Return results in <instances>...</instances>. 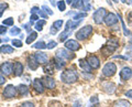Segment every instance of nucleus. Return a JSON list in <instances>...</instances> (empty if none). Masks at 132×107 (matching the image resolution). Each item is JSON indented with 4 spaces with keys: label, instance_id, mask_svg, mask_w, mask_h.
<instances>
[{
    "label": "nucleus",
    "instance_id": "10",
    "mask_svg": "<svg viewBox=\"0 0 132 107\" xmlns=\"http://www.w3.org/2000/svg\"><path fill=\"white\" fill-rule=\"evenodd\" d=\"M104 22L108 27H112V26H114V24L118 22V16H116L114 13H112V12H110V13H108L106 16Z\"/></svg>",
    "mask_w": 132,
    "mask_h": 107
},
{
    "label": "nucleus",
    "instance_id": "43",
    "mask_svg": "<svg viewBox=\"0 0 132 107\" xmlns=\"http://www.w3.org/2000/svg\"><path fill=\"white\" fill-rule=\"evenodd\" d=\"M39 19V16L35 14V13H32L31 14V18H30V21H35V20Z\"/></svg>",
    "mask_w": 132,
    "mask_h": 107
},
{
    "label": "nucleus",
    "instance_id": "5",
    "mask_svg": "<svg viewBox=\"0 0 132 107\" xmlns=\"http://www.w3.org/2000/svg\"><path fill=\"white\" fill-rule=\"evenodd\" d=\"M107 14L108 13H107V10L105 9V8H99V9H97L93 14V19H94L95 23L101 24L105 21V18H106Z\"/></svg>",
    "mask_w": 132,
    "mask_h": 107
},
{
    "label": "nucleus",
    "instance_id": "16",
    "mask_svg": "<svg viewBox=\"0 0 132 107\" xmlns=\"http://www.w3.org/2000/svg\"><path fill=\"white\" fill-rule=\"evenodd\" d=\"M28 65H29V68H30L31 71H35V70L39 67V62L35 60L34 55H31V56L28 57Z\"/></svg>",
    "mask_w": 132,
    "mask_h": 107
},
{
    "label": "nucleus",
    "instance_id": "19",
    "mask_svg": "<svg viewBox=\"0 0 132 107\" xmlns=\"http://www.w3.org/2000/svg\"><path fill=\"white\" fill-rule=\"evenodd\" d=\"M14 52V48L9 44H3L0 47V54H11Z\"/></svg>",
    "mask_w": 132,
    "mask_h": 107
},
{
    "label": "nucleus",
    "instance_id": "13",
    "mask_svg": "<svg viewBox=\"0 0 132 107\" xmlns=\"http://www.w3.org/2000/svg\"><path fill=\"white\" fill-rule=\"evenodd\" d=\"M42 82H43V84L44 86L46 88H50V89H53V88H55V86H56V83H55V80L53 79V77L51 76H44L43 79H42Z\"/></svg>",
    "mask_w": 132,
    "mask_h": 107
},
{
    "label": "nucleus",
    "instance_id": "32",
    "mask_svg": "<svg viewBox=\"0 0 132 107\" xmlns=\"http://www.w3.org/2000/svg\"><path fill=\"white\" fill-rule=\"evenodd\" d=\"M11 43L13 44V48H22V45H23L21 40H16V39H12Z\"/></svg>",
    "mask_w": 132,
    "mask_h": 107
},
{
    "label": "nucleus",
    "instance_id": "12",
    "mask_svg": "<svg viewBox=\"0 0 132 107\" xmlns=\"http://www.w3.org/2000/svg\"><path fill=\"white\" fill-rule=\"evenodd\" d=\"M64 45H65V48L67 49V50H69V51H77V50H79L80 49L79 43H78L77 41H75V40H67Z\"/></svg>",
    "mask_w": 132,
    "mask_h": 107
},
{
    "label": "nucleus",
    "instance_id": "47",
    "mask_svg": "<svg viewBox=\"0 0 132 107\" xmlns=\"http://www.w3.org/2000/svg\"><path fill=\"white\" fill-rule=\"evenodd\" d=\"M126 96L129 97V98H132V89L131 90H128V92L126 93Z\"/></svg>",
    "mask_w": 132,
    "mask_h": 107
},
{
    "label": "nucleus",
    "instance_id": "20",
    "mask_svg": "<svg viewBox=\"0 0 132 107\" xmlns=\"http://www.w3.org/2000/svg\"><path fill=\"white\" fill-rule=\"evenodd\" d=\"M112 107H131V104L127 100H118L113 103Z\"/></svg>",
    "mask_w": 132,
    "mask_h": 107
},
{
    "label": "nucleus",
    "instance_id": "34",
    "mask_svg": "<svg viewBox=\"0 0 132 107\" xmlns=\"http://www.w3.org/2000/svg\"><path fill=\"white\" fill-rule=\"evenodd\" d=\"M86 16H87V13L86 12H80V13H76L75 16H74V20L75 21H78L79 19H84V18H86Z\"/></svg>",
    "mask_w": 132,
    "mask_h": 107
},
{
    "label": "nucleus",
    "instance_id": "4",
    "mask_svg": "<svg viewBox=\"0 0 132 107\" xmlns=\"http://www.w3.org/2000/svg\"><path fill=\"white\" fill-rule=\"evenodd\" d=\"M118 48H119V41L117 39L112 38V39H110L108 42H107V44L105 45L104 48H102V52H104L105 55H109L112 52H114Z\"/></svg>",
    "mask_w": 132,
    "mask_h": 107
},
{
    "label": "nucleus",
    "instance_id": "31",
    "mask_svg": "<svg viewBox=\"0 0 132 107\" xmlns=\"http://www.w3.org/2000/svg\"><path fill=\"white\" fill-rule=\"evenodd\" d=\"M63 23H64V22H63V20H56V21L53 23V26H52V27L54 28V29H56L57 31H59L60 29L62 28V26H63Z\"/></svg>",
    "mask_w": 132,
    "mask_h": 107
},
{
    "label": "nucleus",
    "instance_id": "38",
    "mask_svg": "<svg viewBox=\"0 0 132 107\" xmlns=\"http://www.w3.org/2000/svg\"><path fill=\"white\" fill-rule=\"evenodd\" d=\"M7 8H8V3H0V17L7 10Z\"/></svg>",
    "mask_w": 132,
    "mask_h": 107
},
{
    "label": "nucleus",
    "instance_id": "18",
    "mask_svg": "<svg viewBox=\"0 0 132 107\" xmlns=\"http://www.w3.org/2000/svg\"><path fill=\"white\" fill-rule=\"evenodd\" d=\"M23 73V64L21 62L13 63V74L14 76H21Z\"/></svg>",
    "mask_w": 132,
    "mask_h": 107
},
{
    "label": "nucleus",
    "instance_id": "35",
    "mask_svg": "<svg viewBox=\"0 0 132 107\" xmlns=\"http://www.w3.org/2000/svg\"><path fill=\"white\" fill-rule=\"evenodd\" d=\"M20 33H21V29L20 28H16V27H13L10 30V34L11 35H19Z\"/></svg>",
    "mask_w": 132,
    "mask_h": 107
},
{
    "label": "nucleus",
    "instance_id": "44",
    "mask_svg": "<svg viewBox=\"0 0 132 107\" xmlns=\"http://www.w3.org/2000/svg\"><path fill=\"white\" fill-rule=\"evenodd\" d=\"M6 79H5V76H3L2 75V74H0V85H3V84H5L6 83Z\"/></svg>",
    "mask_w": 132,
    "mask_h": 107
},
{
    "label": "nucleus",
    "instance_id": "15",
    "mask_svg": "<svg viewBox=\"0 0 132 107\" xmlns=\"http://www.w3.org/2000/svg\"><path fill=\"white\" fill-rule=\"evenodd\" d=\"M32 86H33V88H34L38 93H43L44 92V84H43V82L42 80H40V79H34L33 80V83H32Z\"/></svg>",
    "mask_w": 132,
    "mask_h": 107
},
{
    "label": "nucleus",
    "instance_id": "2",
    "mask_svg": "<svg viewBox=\"0 0 132 107\" xmlns=\"http://www.w3.org/2000/svg\"><path fill=\"white\" fill-rule=\"evenodd\" d=\"M61 80L62 82H64L66 84H73L78 80L77 72L75 70H66L61 74Z\"/></svg>",
    "mask_w": 132,
    "mask_h": 107
},
{
    "label": "nucleus",
    "instance_id": "21",
    "mask_svg": "<svg viewBox=\"0 0 132 107\" xmlns=\"http://www.w3.org/2000/svg\"><path fill=\"white\" fill-rule=\"evenodd\" d=\"M43 70H44V72L46 74H50V75H51V74L54 73V63L53 62H47L46 64L44 65Z\"/></svg>",
    "mask_w": 132,
    "mask_h": 107
},
{
    "label": "nucleus",
    "instance_id": "1",
    "mask_svg": "<svg viewBox=\"0 0 132 107\" xmlns=\"http://www.w3.org/2000/svg\"><path fill=\"white\" fill-rule=\"evenodd\" d=\"M74 57H75V54H74V53H71L69 50H67L66 48L65 49H59L55 53V61H56L55 66L60 70L66 64L67 61L73 60Z\"/></svg>",
    "mask_w": 132,
    "mask_h": 107
},
{
    "label": "nucleus",
    "instance_id": "17",
    "mask_svg": "<svg viewBox=\"0 0 132 107\" xmlns=\"http://www.w3.org/2000/svg\"><path fill=\"white\" fill-rule=\"evenodd\" d=\"M102 88H104V90L106 93L112 94L116 90V84L112 83V82H106V83L102 84Z\"/></svg>",
    "mask_w": 132,
    "mask_h": 107
},
{
    "label": "nucleus",
    "instance_id": "48",
    "mask_svg": "<svg viewBox=\"0 0 132 107\" xmlns=\"http://www.w3.org/2000/svg\"><path fill=\"white\" fill-rule=\"evenodd\" d=\"M65 2H66V3H72V2H73V0H66Z\"/></svg>",
    "mask_w": 132,
    "mask_h": 107
},
{
    "label": "nucleus",
    "instance_id": "29",
    "mask_svg": "<svg viewBox=\"0 0 132 107\" xmlns=\"http://www.w3.org/2000/svg\"><path fill=\"white\" fill-rule=\"evenodd\" d=\"M57 9L60 11H64L66 9V2L64 0H60V1L57 2Z\"/></svg>",
    "mask_w": 132,
    "mask_h": 107
},
{
    "label": "nucleus",
    "instance_id": "33",
    "mask_svg": "<svg viewBox=\"0 0 132 107\" xmlns=\"http://www.w3.org/2000/svg\"><path fill=\"white\" fill-rule=\"evenodd\" d=\"M71 34H72L71 31H64V32H62V33L60 34V40L61 41H65V39L68 38Z\"/></svg>",
    "mask_w": 132,
    "mask_h": 107
},
{
    "label": "nucleus",
    "instance_id": "8",
    "mask_svg": "<svg viewBox=\"0 0 132 107\" xmlns=\"http://www.w3.org/2000/svg\"><path fill=\"white\" fill-rule=\"evenodd\" d=\"M0 72L6 76L11 75V73L13 72V64L11 62H3L0 65Z\"/></svg>",
    "mask_w": 132,
    "mask_h": 107
},
{
    "label": "nucleus",
    "instance_id": "24",
    "mask_svg": "<svg viewBox=\"0 0 132 107\" xmlns=\"http://www.w3.org/2000/svg\"><path fill=\"white\" fill-rule=\"evenodd\" d=\"M82 6H84V1L82 0H74L72 2V7L74 9H82Z\"/></svg>",
    "mask_w": 132,
    "mask_h": 107
},
{
    "label": "nucleus",
    "instance_id": "39",
    "mask_svg": "<svg viewBox=\"0 0 132 107\" xmlns=\"http://www.w3.org/2000/svg\"><path fill=\"white\" fill-rule=\"evenodd\" d=\"M38 13H39V16H40V17H41V18H43L44 20H45V19H47V14L45 13V11H44L43 9H40Z\"/></svg>",
    "mask_w": 132,
    "mask_h": 107
},
{
    "label": "nucleus",
    "instance_id": "50",
    "mask_svg": "<svg viewBox=\"0 0 132 107\" xmlns=\"http://www.w3.org/2000/svg\"><path fill=\"white\" fill-rule=\"evenodd\" d=\"M113 2H119V0H113Z\"/></svg>",
    "mask_w": 132,
    "mask_h": 107
},
{
    "label": "nucleus",
    "instance_id": "11",
    "mask_svg": "<svg viewBox=\"0 0 132 107\" xmlns=\"http://www.w3.org/2000/svg\"><path fill=\"white\" fill-rule=\"evenodd\" d=\"M34 57H35V60L39 62V64H46L48 62V55L46 54V53L42 52V51L36 52L34 54Z\"/></svg>",
    "mask_w": 132,
    "mask_h": 107
},
{
    "label": "nucleus",
    "instance_id": "30",
    "mask_svg": "<svg viewBox=\"0 0 132 107\" xmlns=\"http://www.w3.org/2000/svg\"><path fill=\"white\" fill-rule=\"evenodd\" d=\"M32 48H34V49H45L46 48V44H45L43 41H39V42H36L35 44H33Z\"/></svg>",
    "mask_w": 132,
    "mask_h": 107
},
{
    "label": "nucleus",
    "instance_id": "23",
    "mask_svg": "<svg viewBox=\"0 0 132 107\" xmlns=\"http://www.w3.org/2000/svg\"><path fill=\"white\" fill-rule=\"evenodd\" d=\"M18 92L21 94V95H27V94L29 93V87L24 84H20L18 86Z\"/></svg>",
    "mask_w": 132,
    "mask_h": 107
},
{
    "label": "nucleus",
    "instance_id": "51",
    "mask_svg": "<svg viewBox=\"0 0 132 107\" xmlns=\"http://www.w3.org/2000/svg\"><path fill=\"white\" fill-rule=\"evenodd\" d=\"M1 42H2V40H1V39H0V44H1Z\"/></svg>",
    "mask_w": 132,
    "mask_h": 107
},
{
    "label": "nucleus",
    "instance_id": "9",
    "mask_svg": "<svg viewBox=\"0 0 132 107\" xmlns=\"http://www.w3.org/2000/svg\"><path fill=\"white\" fill-rule=\"evenodd\" d=\"M119 76H120V79H121L123 82L129 81L131 77H132V70H131V67L125 66V67H123L121 71H120V73H119Z\"/></svg>",
    "mask_w": 132,
    "mask_h": 107
},
{
    "label": "nucleus",
    "instance_id": "41",
    "mask_svg": "<svg viewBox=\"0 0 132 107\" xmlns=\"http://www.w3.org/2000/svg\"><path fill=\"white\" fill-rule=\"evenodd\" d=\"M42 9H43L45 12H46V13H48L50 16H52V14H53V11H52L51 9H50V8H48L47 6H45V5H44V6H42Z\"/></svg>",
    "mask_w": 132,
    "mask_h": 107
},
{
    "label": "nucleus",
    "instance_id": "14",
    "mask_svg": "<svg viewBox=\"0 0 132 107\" xmlns=\"http://www.w3.org/2000/svg\"><path fill=\"white\" fill-rule=\"evenodd\" d=\"M87 62L92 68H98L100 66V60H99L96 55H89Z\"/></svg>",
    "mask_w": 132,
    "mask_h": 107
},
{
    "label": "nucleus",
    "instance_id": "25",
    "mask_svg": "<svg viewBox=\"0 0 132 107\" xmlns=\"http://www.w3.org/2000/svg\"><path fill=\"white\" fill-rule=\"evenodd\" d=\"M36 36H38V33L36 32H30V34H29V36L27 38V44H31L33 41H34L36 39Z\"/></svg>",
    "mask_w": 132,
    "mask_h": 107
},
{
    "label": "nucleus",
    "instance_id": "28",
    "mask_svg": "<svg viewBox=\"0 0 132 107\" xmlns=\"http://www.w3.org/2000/svg\"><path fill=\"white\" fill-rule=\"evenodd\" d=\"M84 1V6H82V10L85 11H89L92 9V5H90V1L92 0H82Z\"/></svg>",
    "mask_w": 132,
    "mask_h": 107
},
{
    "label": "nucleus",
    "instance_id": "26",
    "mask_svg": "<svg viewBox=\"0 0 132 107\" xmlns=\"http://www.w3.org/2000/svg\"><path fill=\"white\" fill-rule=\"evenodd\" d=\"M45 23H46V21L45 20H40V21H38L35 23V29L38 31H42L43 30V26H45Z\"/></svg>",
    "mask_w": 132,
    "mask_h": 107
},
{
    "label": "nucleus",
    "instance_id": "49",
    "mask_svg": "<svg viewBox=\"0 0 132 107\" xmlns=\"http://www.w3.org/2000/svg\"><path fill=\"white\" fill-rule=\"evenodd\" d=\"M126 2H128V3H129V5H132V0H127Z\"/></svg>",
    "mask_w": 132,
    "mask_h": 107
},
{
    "label": "nucleus",
    "instance_id": "6",
    "mask_svg": "<svg viewBox=\"0 0 132 107\" xmlns=\"http://www.w3.org/2000/svg\"><path fill=\"white\" fill-rule=\"evenodd\" d=\"M116 72H117V65L113 62H108L105 64V66L102 67V74L106 77H111L113 76Z\"/></svg>",
    "mask_w": 132,
    "mask_h": 107
},
{
    "label": "nucleus",
    "instance_id": "3",
    "mask_svg": "<svg viewBox=\"0 0 132 107\" xmlns=\"http://www.w3.org/2000/svg\"><path fill=\"white\" fill-rule=\"evenodd\" d=\"M93 33V27L92 26H85L80 28L79 30L76 32V39L79 41H84L86 39H88Z\"/></svg>",
    "mask_w": 132,
    "mask_h": 107
},
{
    "label": "nucleus",
    "instance_id": "37",
    "mask_svg": "<svg viewBox=\"0 0 132 107\" xmlns=\"http://www.w3.org/2000/svg\"><path fill=\"white\" fill-rule=\"evenodd\" d=\"M98 104H99V101H98V97L97 96H93L92 98H90V105L98 106Z\"/></svg>",
    "mask_w": 132,
    "mask_h": 107
},
{
    "label": "nucleus",
    "instance_id": "40",
    "mask_svg": "<svg viewBox=\"0 0 132 107\" xmlns=\"http://www.w3.org/2000/svg\"><path fill=\"white\" fill-rule=\"evenodd\" d=\"M20 107H34V104H33L32 102H24V103H22Z\"/></svg>",
    "mask_w": 132,
    "mask_h": 107
},
{
    "label": "nucleus",
    "instance_id": "22",
    "mask_svg": "<svg viewBox=\"0 0 132 107\" xmlns=\"http://www.w3.org/2000/svg\"><path fill=\"white\" fill-rule=\"evenodd\" d=\"M79 66L84 70L85 72H90L92 71V67H90V65L88 64L87 61H85V60H79Z\"/></svg>",
    "mask_w": 132,
    "mask_h": 107
},
{
    "label": "nucleus",
    "instance_id": "36",
    "mask_svg": "<svg viewBox=\"0 0 132 107\" xmlns=\"http://www.w3.org/2000/svg\"><path fill=\"white\" fill-rule=\"evenodd\" d=\"M56 45H57V42H56V41L51 40V41H48V43L46 44V48L48 49V50H51V49H54Z\"/></svg>",
    "mask_w": 132,
    "mask_h": 107
},
{
    "label": "nucleus",
    "instance_id": "45",
    "mask_svg": "<svg viewBox=\"0 0 132 107\" xmlns=\"http://www.w3.org/2000/svg\"><path fill=\"white\" fill-rule=\"evenodd\" d=\"M73 107H82L81 106V102L80 101L75 102V103H74V105H73Z\"/></svg>",
    "mask_w": 132,
    "mask_h": 107
},
{
    "label": "nucleus",
    "instance_id": "27",
    "mask_svg": "<svg viewBox=\"0 0 132 107\" xmlns=\"http://www.w3.org/2000/svg\"><path fill=\"white\" fill-rule=\"evenodd\" d=\"M13 23H14L13 18H7L2 21V24L6 27H11V26H13Z\"/></svg>",
    "mask_w": 132,
    "mask_h": 107
},
{
    "label": "nucleus",
    "instance_id": "46",
    "mask_svg": "<svg viewBox=\"0 0 132 107\" xmlns=\"http://www.w3.org/2000/svg\"><path fill=\"white\" fill-rule=\"evenodd\" d=\"M39 10H40V9H39L38 7H33L32 9H31V14H32V13H35V12H39Z\"/></svg>",
    "mask_w": 132,
    "mask_h": 107
},
{
    "label": "nucleus",
    "instance_id": "42",
    "mask_svg": "<svg viewBox=\"0 0 132 107\" xmlns=\"http://www.w3.org/2000/svg\"><path fill=\"white\" fill-rule=\"evenodd\" d=\"M6 32H7V27H6V26H5V27H3V26H0V35L5 34Z\"/></svg>",
    "mask_w": 132,
    "mask_h": 107
},
{
    "label": "nucleus",
    "instance_id": "7",
    "mask_svg": "<svg viewBox=\"0 0 132 107\" xmlns=\"http://www.w3.org/2000/svg\"><path fill=\"white\" fill-rule=\"evenodd\" d=\"M16 93H18V88L13 85H7L5 90H3V97L5 98H13L16 96Z\"/></svg>",
    "mask_w": 132,
    "mask_h": 107
}]
</instances>
